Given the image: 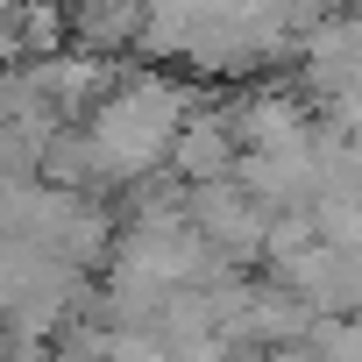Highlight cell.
Returning <instances> with one entry per match:
<instances>
[{
	"label": "cell",
	"mask_w": 362,
	"mask_h": 362,
	"mask_svg": "<svg viewBox=\"0 0 362 362\" xmlns=\"http://www.w3.org/2000/svg\"><path fill=\"white\" fill-rule=\"evenodd\" d=\"M177 93L170 86H156V78H142V86H128V93H114L107 107H100V121H93V156L107 163V170H142V163H156L170 142H177Z\"/></svg>",
	"instance_id": "1"
}]
</instances>
